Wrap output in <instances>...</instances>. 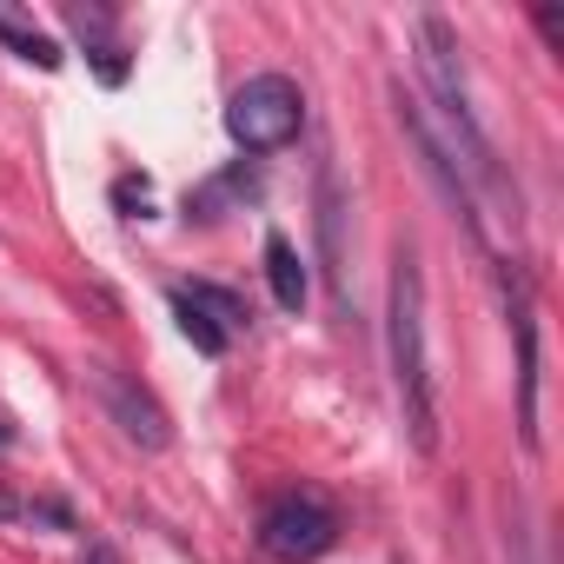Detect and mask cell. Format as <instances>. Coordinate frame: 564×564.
Wrapping results in <instances>:
<instances>
[{
    "mask_svg": "<svg viewBox=\"0 0 564 564\" xmlns=\"http://www.w3.org/2000/svg\"><path fill=\"white\" fill-rule=\"evenodd\" d=\"M386 352H392V399L405 419V438L419 458H438V372H432V339H425V272L419 252H392V286H386Z\"/></svg>",
    "mask_w": 564,
    "mask_h": 564,
    "instance_id": "1",
    "label": "cell"
},
{
    "mask_svg": "<svg viewBox=\"0 0 564 564\" xmlns=\"http://www.w3.org/2000/svg\"><path fill=\"white\" fill-rule=\"evenodd\" d=\"M87 386H94L100 412H107V419L140 445V452H166V445H173V419H166V405H160L133 372H120V366L94 359V366H87Z\"/></svg>",
    "mask_w": 564,
    "mask_h": 564,
    "instance_id": "5",
    "label": "cell"
},
{
    "mask_svg": "<svg viewBox=\"0 0 564 564\" xmlns=\"http://www.w3.org/2000/svg\"><path fill=\"white\" fill-rule=\"evenodd\" d=\"M498 286H505V313L518 333V432L538 452V313H531V279L518 259H498Z\"/></svg>",
    "mask_w": 564,
    "mask_h": 564,
    "instance_id": "6",
    "label": "cell"
},
{
    "mask_svg": "<svg viewBox=\"0 0 564 564\" xmlns=\"http://www.w3.org/2000/svg\"><path fill=\"white\" fill-rule=\"evenodd\" d=\"M300 127H306V94H300V80H286V74H252V80H239L232 100H226V133H232V147H246V153H279V147H293Z\"/></svg>",
    "mask_w": 564,
    "mask_h": 564,
    "instance_id": "3",
    "label": "cell"
},
{
    "mask_svg": "<svg viewBox=\"0 0 564 564\" xmlns=\"http://www.w3.org/2000/svg\"><path fill=\"white\" fill-rule=\"evenodd\" d=\"M412 34H419V80H425L419 100H425V113H438L432 127L445 133V147H452L471 199H485V193L505 186V173H498V153H491L478 113H471V87H465V67H458V34H452L445 14H419Z\"/></svg>",
    "mask_w": 564,
    "mask_h": 564,
    "instance_id": "2",
    "label": "cell"
},
{
    "mask_svg": "<svg viewBox=\"0 0 564 564\" xmlns=\"http://www.w3.org/2000/svg\"><path fill=\"white\" fill-rule=\"evenodd\" d=\"M265 286H272V306L279 313H300L306 293H313V279H306V259L286 232H265Z\"/></svg>",
    "mask_w": 564,
    "mask_h": 564,
    "instance_id": "7",
    "label": "cell"
},
{
    "mask_svg": "<svg viewBox=\"0 0 564 564\" xmlns=\"http://www.w3.org/2000/svg\"><path fill=\"white\" fill-rule=\"evenodd\" d=\"M0 41H8L21 61H34L41 74H54V67H61V47H54V41H47L28 14H14V8H0Z\"/></svg>",
    "mask_w": 564,
    "mask_h": 564,
    "instance_id": "8",
    "label": "cell"
},
{
    "mask_svg": "<svg viewBox=\"0 0 564 564\" xmlns=\"http://www.w3.org/2000/svg\"><path fill=\"white\" fill-rule=\"evenodd\" d=\"M173 313H180V333L193 339V352H206V359H219V352L232 346V333H226V326H213V319H206V313H199V306H193V300L180 293V286H173Z\"/></svg>",
    "mask_w": 564,
    "mask_h": 564,
    "instance_id": "10",
    "label": "cell"
},
{
    "mask_svg": "<svg viewBox=\"0 0 564 564\" xmlns=\"http://www.w3.org/2000/svg\"><path fill=\"white\" fill-rule=\"evenodd\" d=\"M333 538H339V518L319 491H286L259 511V551L272 564H313L333 551Z\"/></svg>",
    "mask_w": 564,
    "mask_h": 564,
    "instance_id": "4",
    "label": "cell"
},
{
    "mask_svg": "<svg viewBox=\"0 0 564 564\" xmlns=\"http://www.w3.org/2000/svg\"><path fill=\"white\" fill-rule=\"evenodd\" d=\"M180 293H186V300H193V306H199L213 326H226V333H239V326L252 319L239 293H226V286H206V279H193V286H180Z\"/></svg>",
    "mask_w": 564,
    "mask_h": 564,
    "instance_id": "9",
    "label": "cell"
},
{
    "mask_svg": "<svg viewBox=\"0 0 564 564\" xmlns=\"http://www.w3.org/2000/svg\"><path fill=\"white\" fill-rule=\"evenodd\" d=\"M87 564H113V551H107V544H94V551H87Z\"/></svg>",
    "mask_w": 564,
    "mask_h": 564,
    "instance_id": "11",
    "label": "cell"
}]
</instances>
